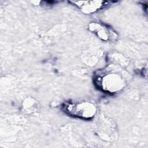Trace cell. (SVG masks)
I'll list each match as a JSON object with an SVG mask.
<instances>
[{
    "label": "cell",
    "mask_w": 148,
    "mask_h": 148,
    "mask_svg": "<svg viewBox=\"0 0 148 148\" xmlns=\"http://www.w3.org/2000/svg\"><path fill=\"white\" fill-rule=\"evenodd\" d=\"M68 110L73 114L85 118H90L94 116L95 112L94 106L88 102H82L76 105H70Z\"/></svg>",
    "instance_id": "obj_1"
},
{
    "label": "cell",
    "mask_w": 148,
    "mask_h": 148,
    "mask_svg": "<svg viewBox=\"0 0 148 148\" xmlns=\"http://www.w3.org/2000/svg\"><path fill=\"white\" fill-rule=\"evenodd\" d=\"M104 88L110 91H114L120 89L123 82L120 76L116 74H109L103 78Z\"/></svg>",
    "instance_id": "obj_2"
}]
</instances>
